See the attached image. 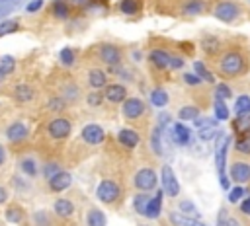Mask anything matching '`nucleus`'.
<instances>
[{
  "instance_id": "obj_1",
  "label": "nucleus",
  "mask_w": 250,
  "mask_h": 226,
  "mask_svg": "<svg viewBox=\"0 0 250 226\" xmlns=\"http://www.w3.org/2000/svg\"><path fill=\"white\" fill-rule=\"evenodd\" d=\"M244 68V60L238 53H227L223 58H221V72L223 74H229V76H234L238 74L240 70Z\"/></svg>"
},
{
  "instance_id": "obj_2",
  "label": "nucleus",
  "mask_w": 250,
  "mask_h": 226,
  "mask_svg": "<svg viewBox=\"0 0 250 226\" xmlns=\"http://www.w3.org/2000/svg\"><path fill=\"white\" fill-rule=\"evenodd\" d=\"M180 191V183L172 171L170 166H162V193H166L168 197H176Z\"/></svg>"
},
{
  "instance_id": "obj_3",
  "label": "nucleus",
  "mask_w": 250,
  "mask_h": 226,
  "mask_svg": "<svg viewBox=\"0 0 250 226\" xmlns=\"http://www.w3.org/2000/svg\"><path fill=\"white\" fill-rule=\"evenodd\" d=\"M96 195H98V199L104 201V203H113V201L119 197V185L113 183V181H109V179H105V181H102V183L98 185Z\"/></svg>"
},
{
  "instance_id": "obj_4",
  "label": "nucleus",
  "mask_w": 250,
  "mask_h": 226,
  "mask_svg": "<svg viewBox=\"0 0 250 226\" xmlns=\"http://www.w3.org/2000/svg\"><path fill=\"white\" fill-rule=\"evenodd\" d=\"M135 185H137L139 189H143V191L154 189V185H156V173H154L152 170H148V168L141 170V171L135 175Z\"/></svg>"
},
{
  "instance_id": "obj_5",
  "label": "nucleus",
  "mask_w": 250,
  "mask_h": 226,
  "mask_svg": "<svg viewBox=\"0 0 250 226\" xmlns=\"http://www.w3.org/2000/svg\"><path fill=\"white\" fill-rule=\"evenodd\" d=\"M104 129L100 125H86L82 129V138L88 142V144H100L104 140Z\"/></svg>"
},
{
  "instance_id": "obj_6",
  "label": "nucleus",
  "mask_w": 250,
  "mask_h": 226,
  "mask_svg": "<svg viewBox=\"0 0 250 226\" xmlns=\"http://www.w3.org/2000/svg\"><path fill=\"white\" fill-rule=\"evenodd\" d=\"M227 136H219V144H217V152H215V164H217V171L219 177L225 175V158H227Z\"/></svg>"
},
{
  "instance_id": "obj_7",
  "label": "nucleus",
  "mask_w": 250,
  "mask_h": 226,
  "mask_svg": "<svg viewBox=\"0 0 250 226\" xmlns=\"http://www.w3.org/2000/svg\"><path fill=\"white\" fill-rule=\"evenodd\" d=\"M215 16L223 21H232L236 16H238V8L232 4V2H221L215 10Z\"/></svg>"
},
{
  "instance_id": "obj_8",
  "label": "nucleus",
  "mask_w": 250,
  "mask_h": 226,
  "mask_svg": "<svg viewBox=\"0 0 250 226\" xmlns=\"http://www.w3.org/2000/svg\"><path fill=\"white\" fill-rule=\"evenodd\" d=\"M143 111H145V105H143L141 99H137V97L125 99V103H123V113H125V117H129V119H137V117L143 115Z\"/></svg>"
},
{
  "instance_id": "obj_9",
  "label": "nucleus",
  "mask_w": 250,
  "mask_h": 226,
  "mask_svg": "<svg viewBox=\"0 0 250 226\" xmlns=\"http://www.w3.org/2000/svg\"><path fill=\"white\" fill-rule=\"evenodd\" d=\"M70 132V123L66 119H55L49 123V134L53 138H64Z\"/></svg>"
},
{
  "instance_id": "obj_10",
  "label": "nucleus",
  "mask_w": 250,
  "mask_h": 226,
  "mask_svg": "<svg viewBox=\"0 0 250 226\" xmlns=\"http://www.w3.org/2000/svg\"><path fill=\"white\" fill-rule=\"evenodd\" d=\"M70 181H72L70 173H66V171H57L53 177H49V187H51L53 191H64V189L70 185Z\"/></svg>"
},
{
  "instance_id": "obj_11",
  "label": "nucleus",
  "mask_w": 250,
  "mask_h": 226,
  "mask_svg": "<svg viewBox=\"0 0 250 226\" xmlns=\"http://www.w3.org/2000/svg\"><path fill=\"white\" fill-rule=\"evenodd\" d=\"M230 175H232V179H236L240 183H246L250 179V166L244 164V162H238L230 168Z\"/></svg>"
},
{
  "instance_id": "obj_12",
  "label": "nucleus",
  "mask_w": 250,
  "mask_h": 226,
  "mask_svg": "<svg viewBox=\"0 0 250 226\" xmlns=\"http://www.w3.org/2000/svg\"><path fill=\"white\" fill-rule=\"evenodd\" d=\"M189 129L186 127V125H174L172 127V138H174V142L176 144H188L189 142Z\"/></svg>"
},
{
  "instance_id": "obj_13",
  "label": "nucleus",
  "mask_w": 250,
  "mask_h": 226,
  "mask_svg": "<svg viewBox=\"0 0 250 226\" xmlns=\"http://www.w3.org/2000/svg\"><path fill=\"white\" fill-rule=\"evenodd\" d=\"M125 95H127V92H125V88H123V86H119V84H111V86H107V88H105V97H107L109 101H113V103L123 101V99H125Z\"/></svg>"
},
{
  "instance_id": "obj_14",
  "label": "nucleus",
  "mask_w": 250,
  "mask_h": 226,
  "mask_svg": "<svg viewBox=\"0 0 250 226\" xmlns=\"http://www.w3.org/2000/svg\"><path fill=\"white\" fill-rule=\"evenodd\" d=\"M100 56H102V60H104V62H107V64H117L121 55H119L117 47L105 45V47H102V51H100Z\"/></svg>"
},
{
  "instance_id": "obj_15",
  "label": "nucleus",
  "mask_w": 250,
  "mask_h": 226,
  "mask_svg": "<svg viewBox=\"0 0 250 226\" xmlns=\"http://www.w3.org/2000/svg\"><path fill=\"white\" fill-rule=\"evenodd\" d=\"M119 142L127 148H135L139 144V134L131 129H123V131H119Z\"/></svg>"
},
{
  "instance_id": "obj_16",
  "label": "nucleus",
  "mask_w": 250,
  "mask_h": 226,
  "mask_svg": "<svg viewBox=\"0 0 250 226\" xmlns=\"http://www.w3.org/2000/svg\"><path fill=\"white\" fill-rule=\"evenodd\" d=\"M160 201H162V191H158L152 199H148L145 216H148V218H156V216L160 214Z\"/></svg>"
},
{
  "instance_id": "obj_17",
  "label": "nucleus",
  "mask_w": 250,
  "mask_h": 226,
  "mask_svg": "<svg viewBox=\"0 0 250 226\" xmlns=\"http://www.w3.org/2000/svg\"><path fill=\"white\" fill-rule=\"evenodd\" d=\"M170 220H172L176 226H205L203 222H199V220H195V218H191V216H186V214H178V212H174V214L170 216Z\"/></svg>"
},
{
  "instance_id": "obj_18",
  "label": "nucleus",
  "mask_w": 250,
  "mask_h": 226,
  "mask_svg": "<svg viewBox=\"0 0 250 226\" xmlns=\"http://www.w3.org/2000/svg\"><path fill=\"white\" fill-rule=\"evenodd\" d=\"M55 212L59 214V216H70L72 212H74V205L70 203V201H66V199H59L57 203H55Z\"/></svg>"
},
{
  "instance_id": "obj_19",
  "label": "nucleus",
  "mask_w": 250,
  "mask_h": 226,
  "mask_svg": "<svg viewBox=\"0 0 250 226\" xmlns=\"http://www.w3.org/2000/svg\"><path fill=\"white\" fill-rule=\"evenodd\" d=\"M8 138L10 140H21L25 134H27V129H25V125H21V123H14L10 129H8Z\"/></svg>"
},
{
  "instance_id": "obj_20",
  "label": "nucleus",
  "mask_w": 250,
  "mask_h": 226,
  "mask_svg": "<svg viewBox=\"0 0 250 226\" xmlns=\"http://www.w3.org/2000/svg\"><path fill=\"white\" fill-rule=\"evenodd\" d=\"M88 226H105V216L102 210L92 208L88 212Z\"/></svg>"
},
{
  "instance_id": "obj_21",
  "label": "nucleus",
  "mask_w": 250,
  "mask_h": 226,
  "mask_svg": "<svg viewBox=\"0 0 250 226\" xmlns=\"http://www.w3.org/2000/svg\"><path fill=\"white\" fill-rule=\"evenodd\" d=\"M150 60H152L158 68H164V66L170 64V56H168L164 51H152V53H150Z\"/></svg>"
},
{
  "instance_id": "obj_22",
  "label": "nucleus",
  "mask_w": 250,
  "mask_h": 226,
  "mask_svg": "<svg viewBox=\"0 0 250 226\" xmlns=\"http://www.w3.org/2000/svg\"><path fill=\"white\" fill-rule=\"evenodd\" d=\"M234 109H236L238 115H250V97L240 95L236 99V103H234Z\"/></svg>"
},
{
  "instance_id": "obj_23",
  "label": "nucleus",
  "mask_w": 250,
  "mask_h": 226,
  "mask_svg": "<svg viewBox=\"0 0 250 226\" xmlns=\"http://www.w3.org/2000/svg\"><path fill=\"white\" fill-rule=\"evenodd\" d=\"M193 70H195V76H197L199 80L203 78L205 82H213V74L205 68V64H203V62H195V64H193Z\"/></svg>"
},
{
  "instance_id": "obj_24",
  "label": "nucleus",
  "mask_w": 250,
  "mask_h": 226,
  "mask_svg": "<svg viewBox=\"0 0 250 226\" xmlns=\"http://www.w3.org/2000/svg\"><path fill=\"white\" fill-rule=\"evenodd\" d=\"M150 101H152V105L162 107V105H166L168 95H166V92H164V90H152V94H150Z\"/></svg>"
},
{
  "instance_id": "obj_25",
  "label": "nucleus",
  "mask_w": 250,
  "mask_h": 226,
  "mask_svg": "<svg viewBox=\"0 0 250 226\" xmlns=\"http://www.w3.org/2000/svg\"><path fill=\"white\" fill-rule=\"evenodd\" d=\"M148 199H150V197H146V195H137V197L133 199V207H135V210H137L139 214H143V216H145V212H146Z\"/></svg>"
},
{
  "instance_id": "obj_26",
  "label": "nucleus",
  "mask_w": 250,
  "mask_h": 226,
  "mask_svg": "<svg viewBox=\"0 0 250 226\" xmlns=\"http://www.w3.org/2000/svg\"><path fill=\"white\" fill-rule=\"evenodd\" d=\"M16 97H18L20 101H29V99L33 97V90H31L29 86L21 84V86L16 88Z\"/></svg>"
},
{
  "instance_id": "obj_27",
  "label": "nucleus",
  "mask_w": 250,
  "mask_h": 226,
  "mask_svg": "<svg viewBox=\"0 0 250 226\" xmlns=\"http://www.w3.org/2000/svg\"><path fill=\"white\" fill-rule=\"evenodd\" d=\"M90 84H92L94 88L105 86V74H104L102 70H92V72H90Z\"/></svg>"
},
{
  "instance_id": "obj_28",
  "label": "nucleus",
  "mask_w": 250,
  "mask_h": 226,
  "mask_svg": "<svg viewBox=\"0 0 250 226\" xmlns=\"http://www.w3.org/2000/svg\"><path fill=\"white\" fill-rule=\"evenodd\" d=\"M14 66H16V60H14V56H8V55H4V56L0 58V70H2L4 74H10V72L14 70Z\"/></svg>"
},
{
  "instance_id": "obj_29",
  "label": "nucleus",
  "mask_w": 250,
  "mask_h": 226,
  "mask_svg": "<svg viewBox=\"0 0 250 226\" xmlns=\"http://www.w3.org/2000/svg\"><path fill=\"white\" fill-rule=\"evenodd\" d=\"M215 115H217V119H219V121L229 119V107L225 105V101H221V99H217V101H215Z\"/></svg>"
},
{
  "instance_id": "obj_30",
  "label": "nucleus",
  "mask_w": 250,
  "mask_h": 226,
  "mask_svg": "<svg viewBox=\"0 0 250 226\" xmlns=\"http://www.w3.org/2000/svg\"><path fill=\"white\" fill-rule=\"evenodd\" d=\"M197 113H199V111H197L195 107H189V105H188V107H182L178 115H180V119H184V121H193V119H197Z\"/></svg>"
},
{
  "instance_id": "obj_31",
  "label": "nucleus",
  "mask_w": 250,
  "mask_h": 226,
  "mask_svg": "<svg viewBox=\"0 0 250 226\" xmlns=\"http://www.w3.org/2000/svg\"><path fill=\"white\" fill-rule=\"evenodd\" d=\"M21 210H20V207H10L8 210H6V218L10 220V222H21Z\"/></svg>"
},
{
  "instance_id": "obj_32",
  "label": "nucleus",
  "mask_w": 250,
  "mask_h": 226,
  "mask_svg": "<svg viewBox=\"0 0 250 226\" xmlns=\"http://www.w3.org/2000/svg\"><path fill=\"white\" fill-rule=\"evenodd\" d=\"M195 121V129H209V127H217V119H211V117H205V119H193Z\"/></svg>"
},
{
  "instance_id": "obj_33",
  "label": "nucleus",
  "mask_w": 250,
  "mask_h": 226,
  "mask_svg": "<svg viewBox=\"0 0 250 226\" xmlns=\"http://www.w3.org/2000/svg\"><path fill=\"white\" fill-rule=\"evenodd\" d=\"M236 148H238L240 152H244V154H250V134H248V132L242 134V138L236 142Z\"/></svg>"
},
{
  "instance_id": "obj_34",
  "label": "nucleus",
  "mask_w": 250,
  "mask_h": 226,
  "mask_svg": "<svg viewBox=\"0 0 250 226\" xmlns=\"http://www.w3.org/2000/svg\"><path fill=\"white\" fill-rule=\"evenodd\" d=\"M180 210L184 212V214H188V216H197V210H195V207H193V203H189V201H182L180 203Z\"/></svg>"
},
{
  "instance_id": "obj_35",
  "label": "nucleus",
  "mask_w": 250,
  "mask_h": 226,
  "mask_svg": "<svg viewBox=\"0 0 250 226\" xmlns=\"http://www.w3.org/2000/svg\"><path fill=\"white\" fill-rule=\"evenodd\" d=\"M236 129L242 131V132H248V131H250V115H238Z\"/></svg>"
},
{
  "instance_id": "obj_36",
  "label": "nucleus",
  "mask_w": 250,
  "mask_h": 226,
  "mask_svg": "<svg viewBox=\"0 0 250 226\" xmlns=\"http://www.w3.org/2000/svg\"><path fill=\"white\" fill-rule=\"evenodd\" d=\"M215 97H217V99H221V101L229 99V97H230V90H229V86H227V84H221V86H217Z\"/></svg>"
},
{
  "instance_id": "obj_37",
  "label": "nucleus",
  "mask_w": 250,
  "mask_h": 226,
  "mask_svg": "<svg viewBox=\"0 0 250 226\" xmlns=\"http://www.w3.org/2000/svg\"><path fill=\"white\" fill-rule=\"evenodd\" d=\"M215 134H217V127H209V129H199L197 131V136L201 140H211Z\"/></svg>"
},
{
  "instance_id": "obj_38",
  "label": "nucleus",
  "mask_w": 250,
  "mask_h": 226,
  "mask_svg": "<svg viewBox=\"0 0 250 226\" xmlns=\"http://www.w3.org/2000/svg\"><path fill=\"white\" fill-rule=\"evenodd\" d=\"M21 170H23V171H25L27 175H35V173H37V168H35V162H33V160H29V158L21 162Z\"/></svg>"
},
{
  "instance_id": "obj_39",
  "label": "nucleus",
  "mask_w": 250,
  "mask_h": 226,
  "mask_svg": "<svg viewBox=\"0 0 250 226\" xmlns=\"http://www.w3.org/2000/svg\"><path fill=\"white\" fill-rule=\"evenodd\" d=\"M61 60H62V64L70 66V64L74 62V53H72L70 49H62V51H61Z\"/></svg>"
},
{
  "instance_id": "obj_40",
  "label": "nucleus",
  "mask_w": 250,
  "mask_h": 226,
  "mask_svg": "<svg viewBox=\"0 0 250 226\" xmlns=\"http://www.w3.org/2000/svg\"><path fill=\"white\" fill-rule=\"evenodd\" d=\"M152 150L156 154H162V146H160V129H154L152 132Z\"/></svg>"
},
{
  "instance_id": "obj_41",
  "label": "nucleus",
  "mask_w": 250,
  "mask_h": 226,
  "mask_svg": "<svg viewBox=\"0 0 250 226\" xmlns=\"http://www.w3.org/2000/svg\"><path fill=\"white\" fill-rule=\"evenodd\" d=\"M244 191H246L244 187H234V189L229 193V201H230V203L240 201V199H242V195H244Z\"/></svg>"
},
{
  "instance_id": "obj_42",
  "label": "nucleus",
  "mask_w": 250,
  "mask_h": 226,
  "mask_svg": "<svg viewBox=\"0 0 250 226\" xmlns=\"http://www.w3.org/2000/svg\"><path fill=\"white\" fill-rule=\"evenodd\" d=\"M121 10L125 14H135L137 12V2L135 0H123L121 2Z\"/></svg>"
},
{
  "instance_id": "obj_43",
  "label": "nucleus",
  "mask_w": 250,
  "mask_h": 226,
  "mask_svg": "<svg viewBox=\"0 0 250 226\" xmlns=\"http://www.w3.org/2000/svg\"><path fill=\"white\" fill-rule=\"evenodd\" d=\"M18 29V23L16 21H4L0 23V35H6V33H12Z\"/></svg>"
},
{
  "instance_id": "obj_44",
  "label": "nucleus",
  "mask_w": 250,
  "mask_h": 226,
  "mask_svg": "<svg viewBox=\"0 0 250 226\" xmlns=\"http://www.w3.org/2000/svg\"><path fill=\"white\" fill-rule=\"evenodd\" d=\"M55 14H57L59 18H66L68 10H66V6H64L62 2H57V4H55Z\"/></svg>"
},
{
  "instance_id": "obj_45",
  "label": "nucleus",
  "mask_w": 250,
  "mask_h": 226,
  "mask_svg": "<svg viewBox=\"0 0 250 226\" xmlns=\"http://www.w3.org/2000/svg\"><path fill=\"white\" fill-rule=\"evenodd\" d=\"M57 171H59V166H57V164H47V166H45V175H47V177H53Z\"/></svg>"
},
{
  "instance_id": "obj_46",
  "label": "nucleus",
  "mask_w": 250,
  "mask_h": 226,
  "mask_svg": "<svg viewBox=\"0 0 250 226\" xmlns=\"http://www.w3.org/2000/svg\"><path fill=\"white\" fill-rule=\"evenodd\" d=\"M184 80H186L189 86H195V84H199V82H201V80H199L195 74H186V76H184Z\"/></svg>"
},
{
  "instance_id": "obj_47",
  "label": "nucleus",
  "mask_w": 250,
  "mask_h": 226,
  "mask_svg": "<svg viewBox=\"0 0 250 226\" xmlns=\"http://www.w3.org/2000/svg\"><path fill=\"white\" fill-rule=\"evenodd\" d=\"M170 64H172L174 68H182V66H184V60L178 58V56H170Z\"/></svg>"
},
{
  "instance_id": "obj_48",
  "label": "nucleus",
  "mask_w": 250,
  "mask_h": 226,
  "mask_svg": "<svg viewBox=\"0 0 250 226\" xmlns=\"http://www.w3.org/2000/svg\"><path fill=\"white\" fill-rule=\"evenodd\" d=\"M41 4H43V0H33V2L27 6V10H29V12H35L37 8H41Z\"/></svg>"
},
{
  "instance_id": "obj_49",
  "label": "nucleus",
  "mask_w": 250,
  "mask_h": 226,
  "mask_svg": "<svg viewBox=\"0 0 250 226\" xmlns=\"http://www.w3.org/2000/svg\"><path fill=\"white\" fill-rule=\"evenodd\" d=\"M240 208H242V212H246V214H250V197L242 201V205H240Z\"/></svg>"
},
{
  "instance_id": "obj_50",
  "label": "nucleus",
  "mask_w": 250,
  "mask_h": 226,
  "mask_svg": "<svg viewBox=\"0 0 250 226\" xmlns=\"http://www.w3.org/2000/svg\"><path fill=\"white\" fill-rule=\"evenodd\" d=\"M191 6L188 8V12H199L201 10V2H189Z\"/></svg>"
},
{
  "instance_id": "obj_51",
  "label": "nucleus",
  "mask_w": 250,
  "mask_h": 226,
  "mask_svg": "<svg viewBox=\"0 0 250 226\" xmlns=\"http://www.w3.org/2000/svg\"><path fill=\"white\" fill-rule=\"evenodd\" d=\"M88 101H90V103H92V105H98V103H100V101H102V99H100V95H98V94H92V95H90V97H88Z\"/></svg>"
},
{
  "instance_id": "obj_52",
  "label": "nucleus",
  "mask_w": 250,
  "mask_h": 226,
  "mask_svg": "<svg viewBox=\"0 0 250 226\" xmlns=\"http://www.w3.org/2000/svg\"><path fill=\"white\" fill-rule=\"evenodd\" d=\"M4 201H6V189L0 187V203H4Z\"/></svg>"
},
{
  "instance_id": "obj_53",
  "label": "nucleus",
  "mask_w": 250,
  "mask_h": 226,
  "mask_svg": "<svg viewBox=\"0 0 250 226\" xmlns=\"http://www.w3.org/2000/svg\"><path fill=\"white\" fill-rule=\"evenodd\" d=\"M227 226H240V224H238L234 218H230V220H227Z\"/></svg>"
},
{
  "instance_id": "obj_54",
  "label": "nucleus",
  "mask_w": 250,
  "mask_h": 226,
  "mask_svg": "<svg viewBox=\"0 0 250 226\" xmlns=\"http://www.w3.org/2000/svg\"><path fill=\"white\" fill-rule=\"evenodd\" d=\"M2 162H4V148L0 146V164H2Z\"/></svg>"
},
{
  "instance_id": "obj_55",
  "label": "nucleus",
  "mask_w": 250,
  "mask_h": 226,
  "mask_svg": "<svg viewBox=\"0 0 250 226\" xmlns=\"http://www.w3.org/2000/svg\"><path fill=\"white\" fill-rule=\"evenodd\" d=\"M2 78H4V72H2V70H0V82H2Z\"/></svg>"
}]
</instances>
